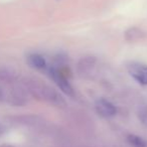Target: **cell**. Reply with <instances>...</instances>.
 Masks as SVG:
<instances>
[{"label": "cell", "instance_id": "cell-3", "mask_svg": "<svg viewBox=\"0 0 147 147\" xmlns=\"http://www.w3.org/2000/svg\"><path fill=\"white\" fill-rule=\"evenodd\" d=\"M127 71L129 75L139 84L147 85V65L141 63H129L127 65Z\"/></svg>", "mask_w": 147, "mask_h": 147}, {"label": "cell", "instance_id": "cell-5", "mask_svg": "<svg viewBox=\"0 0 147 147\" xmlns=\"http://www.w3.org/2000/svg\"><path fill=\"white\" fill-rule=\"evenodd\" d=\"M7 100L14 106H22L26 103V90L21 87H14L9 91Z\"/></svg>", "mask_w": 147, "mask_h": 147}, {"label": "cell", "instance_id": "cell-1", "mask_svg": "<svg viewBox=\"0 0 147 147\" xmlns=\"http://www.w3.org/2000/svg\"><path fill=\"white\" fill-rule=\"evenodd\" d=\"M23 88L27 93L32 95L34 98L45 100L55 106H65V102L59 94H57L53 88L45 84H42L40 81L27 79L23 82Z\"/></svg>", "mask_w": 147, "mask_h": 147}, {"label": "cell", "instance_id": "cell-6", "mask_svg": "<svg viewBox=\"0 0 147 147\" xmlns=\"http://www.w3.org/2000/svg\"><path fill=\"white\" fill-rule=\"evenodd\" d=\"M27 63L31 67L36 69H47V61L42 55L38 53H31L27 57Z\"/></svg>", "mask_w": 147, "mask_h": 147}, {"label": "cell", "instance_id": "cell-10", "mask_svg": "<svg viewBox=\"0 0 147 147\" xmlns=\"http://www.w3.org/2000/svg\"><path fill=\"white\" fill-rule=\"evenodd\" d=\"M5 132V128H4V126H3L1 123H0V136L3 134V133Z\"/></svg>", "mask_w": 147, "mask_h": 147}, {"label": "cell", "instance_id": "cell-11", "mask_svg": "<svg viewBox=\"0 0 147 147\" xmlns=\"http://www.w3.org/2000/svg\"><path fill=\"white\" fill-rule=\"evenodd\" d=\"M3 98H4V94H3L2 91L0 90V100H2Z\"/></svg>", "mask_w": 147, "mask_h": 147}, {"label": "cell", "instance_id": "cell-9", "mask_svg": "<svg viewBox=\"0 0 147 147\" xmlns=\"http://www.w3.org/2000/svg\"><path fill=\"white\" fill-rule=\"evenodd\" d=\"M143 36V32L137 27H132V28L128 29L125 33V38L128 41H134L137 39L141 38Z\"/></svg>", "mask_w": 147, "mask_h": 147}, {"label": "cell", "instance_id": "cell-12", "mask_svg": "<svg viewBox=\"0 0 147 147\" xmlns=\"http://www.w3.org/2000/svg\"><path fill=\"white\" fill-rule=\"evenodd\" d=\"M0 147H14V146H12V145H1Z\"/></svg>", "mask_w": 147, "mask_h": 147}, {"label": "cell", "instance_id": "cell-4", "mask_svg": "<svg viewBox=\"0 0 147 147\" xmlns=\"http://www.w3.org/2000/svg\"><path fill=\"white\" fill-rule=\"evenodd\" d=\"M95 107L97 113L105 118H110L117 114V108L114 106V104L106 99H99L96 102Z\"/></svg>", "mask_w": 147, "mask_h": 147}, {"label": "cell", "instance_id": "cell-2", "mask_svg": "<svg viewBox=\"0 0 147 147\" xmlns=\"http://www.w3.org/2000/svg\"><path fill=\"white\" fill-rule=\"evenodd\" d=\"M49 73V77L53 79V81L57 84V86L65 95H67L69 97H75V91H74L71 85L69 84V81L65 79V77L63 76L59 69H55V67H51Z\"/></svg>", "mask_w": 147, "mask_h": 147}, {"label": "cell", "instance_id": "cell-8", "mask_svg": "<svg viewBox=\"0 0 147 147\" xmlns=\"http://www.w3.org/2000/svg\"><path fill=\"white\" fill-rule=\"evenodd\" d=\"M127 141L133 147H147V143L142 137L135 134H129L127 136Z\"/></svg>", "mask_w": 147, "mask_h": 147}, {"label": "cell", "instance_id": "cell-7", "mask_svg": "<svg viewBox=\"0 0 147 147\" xmlns=\"http://www.w3.org/2000/svg\"><path fill=\"white\" fill-rule=\"evenodd\" d=\"M17 74L13 69L9 67H0V82L3 83H11L16 80Z\"/></svg>", "mask_w": 147, "mask_h": 147}]
</instances>
